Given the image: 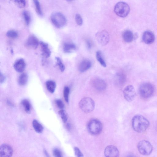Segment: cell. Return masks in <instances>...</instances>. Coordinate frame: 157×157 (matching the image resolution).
Masks as SVG:
<instances>
[{"label": "cell", "instance_id": "obj_10", "mask_svg": "<svg viewBox=\"0 0 157 157\" xmlns=\"http://www.w3.org/2000/svg\"><path fill=\"white\" fill-rule=\"evenodd\" d=\"M13 154V149L9 144H4L0 146V157H10Z\"/></svg>", "mask_w": 157, "mask_h": 157}, {"label": "cell", "instance_id": "obj_36", "mask_svg": "<svg viewBox=\"0 0 157 157\" xmlns=\"http://www.w3.org/2000/svg\"><path fill=\"white\" fill-rule=\"evenodd\" d=\"M5 79V78L4 75L1 73L0 75V81L1 83H3Z\"/></svg>", "mask_w": 157, "mask_h": 157}, {"label": "cell", "instance_id": "obj_22", "mask_svg": "<svg viewBox=\"0 0 157 157\" xmlns=\"http://www.w3.org/2000/svg\"><path fill=\"white\" fill-rule=\"evenodd\" d=\"M46 86L48 90L51 93H53L55 90L56 85L55 82L52 80H48L46 83Z\"/></svg>", "mask_w": 157, "mask_h": 157}, {"label": "cell", "instance_id": "obj_17", "mask_svg": "<svg viewBox=\"0 0 157 157\" xmlns=\"http://www.w3.org/2000/svg\"><path fill=\"white\" fill-rule=\"evenodd\" d=\"M42 55L45 58L50 56L51 54V51L49 48L48 44L46 43L40 42V43Z\"/></svg>", "mask_w": 157, "mask_h": 157}, {"label": "cell", "instance_id": "obj_13", "mask_svg": "<svg viewBox=\"0 0 157 157\" xmlns=\"http://www.w3.org/2000/svg\"><path fill=\"white\" fill-rule=\"evenodd\" d=\"M143 41L146 44H150L154 41L155 37L154 34L151 32L147 31L144 32L142 36Z\"/></svg>", "mask_w": 157, "mask_h": 157}, {"label": "cell", "instance_id": "obj_8", "mask_svg": "<svg viewBox=\"0 0 157 157\" xmlns=\"http://www.w3.org/2000/svg\"><path fill=\"white\" fill-rule=\"evenodd\" d=\"M125 99L128 102L132 101L135 98L136 93L133 86L131 85L126 86L123 90Z\"/></svg>", "mask_w": 157, "mask_h": 157}, {"label": "cell", "instance_id": "obj_20", "mask_svg": "<svg viewBox=\"0 0 157 157\" xmlns=\"http://www.w3.org/2000/svg\"><path fill=\"white\" fill-rule=\"evenodd\" d=\"M75 45L72 43H65L63 46V50L65 52H71L76 50Z\"/></svg>", "mask_w": 157, "mask_h": 157}, {"label": "cell", "instance_id": "obj_6", "mask_svg": "<svg viewBox=\"0 0 157 157\" xmlns=\"http://www.w3.org/2000/svg\"><path fill=\"white\" fill-rule=\"evenodd\" d=\"M87 128L89 132L92 135H97L100 134L102 128L101 122L98 120L93 119L88 123Z\"/></svg>", "mask_w": 157, "mask_h": 157}, {"label": "cell", "instance_id": "obj_35", "mask_svg": "<svg viewBox=\"0 0 157 157\" xmlns=\"http://www.w3.org/2000/svg\"><path fill=\"white\" fill-rule=\"evenodd\" d=\"M74 151L75 155L78 157H82L83 155L80 149L77 147H75Z\"/></svg>", "mask_w": 157, "mask_h": 157}, {"label": "cell", "instance_id": "obj_18", "mask_svg": "<svg viewBox=\"0 0 157 157\" xmlns=\"http://www.w3.org/2000/svg\"><path fill=\"white\" fill-rule=\"evenodd\" d=\"M122 37L124 41L127 43H130L133 40L134 36L130 30H127L123 32Z\"/></svg>", "mask_w": 157, "mask_h": 157}, {"label": "cell", "instance_id": "obj_14", "mask_svg": "<svg viewBox=\"0 0 157 157\" xmlns=\"http://www.w3.org/2000/svg\"><path fill=\"white\" fill-rule=\"evenodd\" d=\"M39 43L38 40L36 36L31 35L27 40L26 45L29 48L35 49L37 48Z\"/></svg>", "mask_w": 157, "mask_h": 157}, {"label": "cell", "instance_id": "obj_30", "mask_svg": "<svg viewBox=\"0 0 157 157\" xmlns=\"http://www.w3.org/2000/svg\"><path fill=\"white\" fill-rule=\"evenodd\" d=\"M6 36L8 37L12 38H17L18 36L17 33L13 30H10L6 33Z\"/></svg>", "mask_w": 157, "mask_h": 157}, {"label": "cell", "instance_id": "obj_16", "mask_svg": "<svg viewBox=\"0 0 157 157\" xmlns=\"http://www.w3.org/2000/svg\"><path fill=\"white\" fill-rule=\"evenodd\" d=\"M26 66L25 62L22 59L17 60L14 63V67L17 72H21L24 70Z\"/></svg>", "mask_w": 157, "mask_h": 157}, {"label": "cell", "instance_id": "obj_24", "mask_svg": "<svg viewBox=\"0 0 157 157\" xmlns=\"http://www.w3.org/2000/svg\"><path fill=\"white\" fill-rule=\"evenodd\" d=\"M96 57L97 60L100 64L104 67H106V65L103 59L101 52L100 51H98L96 53Z\"/></svg>", "mask_w": 157, "mask_h": 157}, {"label": "cell", "instance_id": "obj_37", "mask_svg": "<svg viewBox=\"0 0 157 157\" xmlns=\"http://www.w3.org/2000/svg\"><path fill=\"white\" fill-rule=\"evenodd\" d=\"M86 43L88 48L89 49L91 48L92 45L90 41L89 40H86Z\"/></svg>", "mask_w": 157, "mask_h": 157}, {"label": "cell", "instance_id": "obj_19", "mask_svg": "<svg viewBox=\"0 0 157 157\" xmlns=\"http://www.w3.org/2000/svg\"><path fill=\"white\" fill-rule=\"evenodd\" d=\"M32 125L34 130L36 132L41 133L43 131V126L37 120L34 119L33 121Z\"/></svg>", "mask_w": 157, "mask_h": 157}, {"label": "cell", "instance_id": "obj_38", "mask_svg": "<svg viewBox=\"0 0 157 157\" xmlns=\"http://www.w3.org/2000/svg\"><path fill=\"white\" fill-rule=\"evenodd\" d=\"M44 153L45 155L47 156H48V157L49 156V155L48 154V153L46 150H44Z\"/></svg>", "mask_w": 157, "mask_h": 157}, {"label": "cell", "instance_id": "obj_28", "mask_svg": "<svg viewBox=\"0 0 157 157\" xmlns=\"http://www.w3.org/2000/svg\"><path fill=\"white\" fill-rule=\"evenodd\" d=\"M70 89L68 86H65L63 89V94L64 99L66 101L68 102L70 94Z\"/></svg>", "mask_w": 157, "mask_h": 157}, {"label": "cell", "instance_id": "obj_11", "mask_svg": "<svg viewBox=\"0 0 157 157\" xmlns=\"http://www.w3.org/2000/svg\"><path fill=\"white\" fill-rule=\"evenodd\" d=\"M104 154L105 156L107 157H117L119 155V152L116 147L110 145L105 147Z\"/></svg>", "mask_w": 157, "mask_h": 157}, {"label": "cell", "instance_id": "obj_32", "mask_svg": "<svg viewBox=\"0 0 157 157\" xmlns=\"http://www.w3.org/2000/svg\"><path fill=\"white\" fill-rule=\"evenodd\" d=\"M75 19L76 23L79 25H81L83 23L82 19L80 15L78 13H77L75 16Z\"/></svg>", "mask_w": 157, "mask_h": 157}, {"label": "cell", "instance_id": "obj_2", "mask_svg": "<svg viewBox=\"0 0 157 157\" xmlns=\"http://www.w3.org/2000/svg\"><path fill=\"white\" fill-rule=\"evenodd\" d=\"M79 106L82 111L88 113L94 110L95 107V103L91 98L86 97L83 98L80 101Z\"/></svg>", "mask_w": 157, "mask_h": 157}, {"label": "cell", "instance_id": "obj_40", "mask_svg": "<svg viewBox=\"0 0 157 157\" xmlns=\"http://www.w3.org/2000/svg\"><path fill=\"white\" fill-rule=\"evenodd\" d=\"M66 0L67 1H68V2H70V1H72L73 0Z\"/></svg>", "mask_w": 157, "mask_h": 157}, {"label": "cell", "instance_id": "obj_12", "mask_svg": "<svg viewBox=\"0 0 157 157\" xmlns=\"http://www.w3.org/2000/svg\"><path fill=\"white\" fill-rule=\"evenodd\" d=\"M92 83L94 88L98 91H102L106 88V84L105 82L101 78H94L93 81Z\"/></svg>", "mask_w": 157, "mask_h": 157}, {"label": "cell", "instance_id": "obj_27", "mask_svg": "<svg viewBox=\"0 0 157 157\" xmlns=\"http://www.w3.org/2000/svg\"><path fill=\"white\" fill-rule=\"evenodd\" d=\"M36 11L37 13L39 15H42V11L38 0H33Z\"/></svg>", "mask_w": 157, "mask_h": 157}, {"label": "cell", "instance_id": "obj_33", "mask_svg": "<svg viewBox=\"0 0 157 157\" xmlns=\"http://www.w3.org/2000/svg\"><path fill=\"white\" fill-rule=\"evenodd\" d=\"M53 155L55 157H62V154L61 151L58 148H55L53 151Z\"/></svg>", "mask_w": 157, "mask_h": 157}, {"label": "cell", "instance_id": "obj_3", "mask_svg": "<svg viewBox=\"0 0 157 157\" xmlns=\"http://www.w3.org/2000/svg\"><path fill=\"white\" fill-rule=\"evenodd\" d=\"M154 91L153 86L149 83H144L140 86L139 92L140 96L143 98H147L152 96Z\"/></svg>", "mask_w": 157, "mask_h": 157}, {"label": "cell", "instance_id": "obj_9", "mask_svg": "<svg viewBox=\"0 0 157 157\" xmlns=\"http://www.w3.org/2000/svg\"><path fill=\"white\" fill-rule=\"evenodd\" d=\"M96 38L98 43L102 46L106 45L109 40V34L105 30H103L97 33Z\"/></svg>", "mask_w": 157, "mask_h": 157}, {"label": "cell", "instance_id": "obj_4", "mask_svg": "<svg viewBox=\"0 0 157 157\" xmlns=\"http://www.w3.org/2000/svg\"><path fill=\"white\" fill-rule=\"evenodd\" d=\"M130 10V7L128 4L123 2H118L116 4L114 8V11L116 15L122 17L127 16Z\"/></svg>", "mask_w": 157, "mask_h": 157}, {"label": "cell", "instance_id": "obj_7", "mask_svg": "<svg viewBox=\"0 0 157 157\" xmlns=\"http://www.w3.org/2000/svg\"><path fill=\"white\" fill-rule=\"evenodd\" d=\"M137 147L139 152L142 155H145L150 154L153 149L150 143L145 140L139 141L137 144Z\"/></svg>", "mask_w": 157, "mask_h": 157}, {"label": "cell", "instance_id": "obj_31", "mask_svg": "<svg viewBox=\"0 0 157 157\" xmlns=\"http://www.w3.org/2000/svg\"><path fill=\"white\" fill-rule=\"evenodd\" d=\"M17 6L20 8H24L26 5L25 0H13Z\"/></svg>", "mask_w": 157, "mask_h": 157}, {"label": "cell", "instance_id": "obj_1", "mask_svg": "<svg viewBox=\"0 0 157 157\" xmlns=\"http://www.w3.org/2000/svg\"><path fill=\"white\" fill-rule=\"evenodd\" d=\"M132 123L133 129L139 133L145 131L149 125V122L147 119L141 115L134 116Z\"/></svg>", "mask_w": 157, "mask_h": 157}, {"label": "cell", "instance_id": "obj_15", "mask_svg": "<svg viewBox=\"0 0 157 157\" xmlns=\"http://www.w3.org/2000/svg\"><path fill=\"white\" fill-rule=\"evenodd\" d=\"M92 66L91 62L88 60H82L79 64L78 69L81 72H84L90 68Z\"/></svg>", "mask_w": 157, "mask_h": 157}, {"label": "cell", "instance_id": "obj_23", "mask_svg": "<svg viewBox=\"0 0 157 157\" xmlns=\"http://www.w3.org/2000/svg\"><path fill=\"white\" fill-rule=\"evenodd\" d=\"M28 81V76L26 74L23 73L21 74L19 76L18 82L19 85L24 86L27 83Z\"/></svg>", "mask_w": 157, "mask_h": 157}, {"label": "cell", "instance_id": "obj_29", "mask_svg": "<svg viewBox=\"0 0 157 157\" xmlns=\"http://www.w3.org/2000/svg\"><path fill=\"white\" fill-rule=\"evenodd\" d=\"M56 65L59 67V69L61 72H63L65 69V67L63 63L60 59L58 57L56 58Z\"/></svg>", "mask_w": 157, "mask_h": 157}, {"label": "cell", "instance_id": "obj_26", "mask_svg": "<svg viewBox=\"0 0 157 157\" xmlns=\"http://www.w3.org/2000/svg\"><path fill=\"white\" fill-rule=\"evenodd\" d=\"M22 15L26 24L28 25H29L31 21V17L29 12L27 11H24Z\"/></svg>", "mask_w": 157, "mask_h": 157}, {"label": "cell", "instance_id": "obj_21", "mask_svg": "<svg viewBox=\"0 0 157 157\" xmlns=\"http://www.w3.org/2000/svg\"><path fill=\"white\" fill-rule=\"evenodd\" d=\"M21 104L25 111L27 113H30L31 106L29 101L26 99L22 100Z\"/></svg>", "mask_w": 157, "mask_h": 157}, {"label": "cell", "instance_id": "obj_39", "mask_svg": "<svg viewBox=\"0 0 157 157\" xmlns=\"http://www.w3.org/2000/svg\"><path fill=\"white\" fill-rule=\"evenodd\" d=\"M67 127L68 129H70L71 128V126L69 124H67Z\"/></svg>", "mask_w": 157, "mask_h": 157}, {"label": "cell", "instance_id": "obj_34", "mask_svg": "<svg viewBox=\"0 0 157 157\" xmlns=\"http://www.w3.org/2000/svg\"><path fill=\"white\" fill-rule=\"evenodd\" d=\"M57 106L60 109H63L64 108V105L62 101L59 99H57L55 101Z\"/></svg>", "mask_w": 157, "mask_h": 157}, {"label": "cell", "instance_id": "obj_25", "mask_svg": "<svg viewBox=\"0 0 157 157\" xmlns=\"http://www.w3.org/2000/svg\"><path fill=\"white\" fill-rule=\"evenodd\" d=\"M58 113L63 121L65 123L67 121L68 116L66 112L63 109H61L58 112Z\"/></svg>", "mask_w": 157, "mask_h": 157}, {"label": "cell", "instance_id": "obj_5", "mask_svg": "<svg viewBox=\"0 0 157 157\" xmlns=\"http://www.w3.org/2000/svg\"><path fill=\"white\" fill-rule=\"evenodd\" d=\"M51 20L56 27L60 28L64 26L66 24L67 21L65 17L62 13L55 12L52 14Z\"/></svg>", "mask_w": 157, "mask_h": 157}]
</instances>
